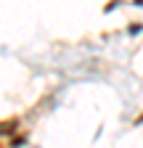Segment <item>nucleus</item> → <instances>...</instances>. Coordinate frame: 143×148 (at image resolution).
Returning a JSON list of instances; mask_svg holds the SVG:
<instances>
[{"label": "nucleus", "instance_id": "obj_1", "mask_svg": "<svg viewBox=\"0 0 143 148\" xmlns=\"http://www.w3.org/2000/svg\"><path fill=\"white\" fill-rule=\"evenodd\" d=\"M135 124H143V114H140V116H138V119H135Z\"/></svg>", "mask_w": 143, "mask_h": 148}]
</instances>
